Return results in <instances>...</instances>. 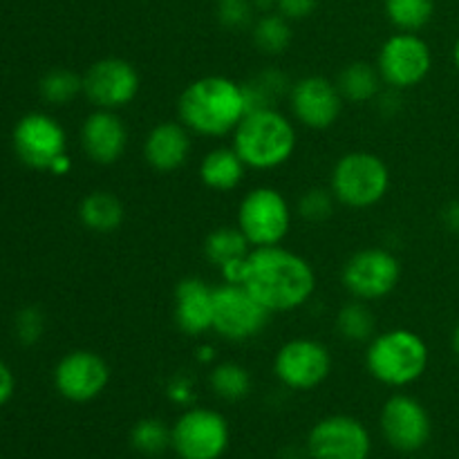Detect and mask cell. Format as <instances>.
<instances>
[{"label":"cell","mask_w":459,"mask_h":459,"mask_svg":"<svg viewBox=\"0 0 459 459\" xmlns=\"http://www.w3.org/2000/svg\"><path fill=\"white\" fill-rule=\"evenodd\" d=\"M242 285L272 314L294 312L316 291V273L307 258L282 245L254 247L245 260Z\"/></svg>","instance_id":"6da1fadb"},{"label":"cell","mask_w":459,"mask_h":459,"mask_svg":"<svg viewBox=\"0 0 459 459\" xmlns=\"http://www.w3.org/2000/svg\"><path fill=\"white\" fill-rule=\"evenodd\" d=\"M249 112L245 88L222 74L191 81L178 99V117L197 137L233 134Z\"/></svg>","instance_id":"7a4b0ae2"},{"label":"cell","mask_w":459,"mask_h":459,"mask_svg":"<svg viewBox=\"0 0 459 459\" xmlns=\"http://www.w3.org/2000/svg\"><path fill=\"white\" fill-rule=\"evenodd\" d=\"M233 148L247 169L273 170L287 164L296 151V128L278 108L247 112L233 130Z\"/></svg>","instance_id":"3957f363"},{"label":"cell","mask_w":459,"mask_h":459,"mask_svg":"<svg viewBox=\"0 0 459 459\" xmlns=\"http://www.w3.org/2000/svg\"><path fill=\"white\" fill-rule=\"evenodd\" d=\"M429 361L426 341L406 327L375 334L366 350L368 372L388 388H406L420 381L429 370Z\"/></svg>","instance_id":"277c9868"},{"label":"cell","mask_w":459,"mask_h":459,"mask_svg":"<svg viewBox=\"0 0 459 459\" xmlns=\"http://www.w3.org/2000/svg\"><path fill=\"white\" fill-rule=\"evenodd\" d=\"M390 188V170L379 155L352 151L339 157L332 169L330 191L348 209H370L379 204Z\"/></svg>","instance_id":"5b68a950"},{"label":"cell","mask_w":459,"mask_h":459,"mask_svg":"<svg viewBox=\"0 0 459 459\" xmlns=\"http://www.w3.org/2000/svg\"><path fill=\"white\" fill-rule=\"evenodd\" d=\"M231 444V426L213 408H186L170 426V451L179 459H220Z\"/></svg>","instance_id":"8992f818"},{"label":"cell","mask_w":459,"mask_h":459,"mask_svg":"<svg viewBox=\"0 0 459 459\" xmlns=\"http://www.w3.org/2000/svg\"><path fill=\"white\" fill-rule=\"evenodd\" d=\"M291 218L290 202L273 186L251 188L238 206V229L251 247L281 245L291 229Z\"/></svg>","instance_id":"52a82bcc"},{"label":"cell","mask_w":459,"mask_h":459,"mask_svg":"<svg viewBox=\"0 0 459 459\" xmlns=\"http://www.w3.org/2000/svg\"><path fill=\"white\" fill-rule=\"evenodd\" d=\"M272 312L245 285L222 282L213 290V332L231 343L255 339L267 327Z\"/></svg>","instance_id":"ba28073f"},{"label":"cell","mask_w":459,"mask_h":459,"mask_svg":"<svg viewBox=\"0 0 459 459\" xmlns=\"http://www.w3.org/2000/svg\"><path fill=\"white\" fill-rule=\"evenodd\" d=\"M402 278L399 258L381 247L359 249L345 260L341 269V282L345 291L357 300H381L393 294Z\"/></svg>","instance_id":"9c48e42d"},{"label":"cell","mask_w":459,"mask_h":459,"mask_svg":"<svg viewBox=\"0 0 459 459\" xmlns=\"http://www.w3.org/2000/svg\"><path fill=\"white\" fill-rule=\"evenodd\" d=\"M379 429L385 444L402 455H415L433 437V420L420 399L397 393L385 399L379 415Z\"/></svg>","instance_id":"30bf717a"},{"label":"cell","mask_w":459,"mask_h":459,"mask_svg":"<svg viewBox=\"0 0 459 459\" xmlns=\"http://www.w3.org/2000/svg\"><path fill=\"white\" fill-rule=\"evenodd\" d=\"M433 67V52L429 43L415 31H397L379 49L377 70L384 85L393 90H408L420 85Z\"/></svg>","instance_id":"8fae6325"},{"label":"cell","mask_w":459,"mask_h":459,"mask_svg":"<svg viewBox=\"0 0 459 459\" xmlns=\"http://www.w3.org/2000/svg\"><path fill=\"white\" fill-rule=\"evenodd\" d=\"M332 372V352L316 339H291L273 357V375L294 393H309L327 381Z\"/></svg>","instance_id":"7c38bea8"},{"label":"cell","mask_w":459,"mask_h":459,"mask_svg":"<svg viewBox=\"0 0 459 459\" xmlns=\"http://www.w3.org/2000/svg\"><path fill=\"white\" fill-rule=\"evenodd\" d=\"M13 152L34 170H49L58 157L67 155V134L48 112H27L16 121L12 133Z\"/></svg>","instance_id":"4fadbf2b"},{"label":"cell","mask_w":459,"mask_h":459,"mask_svg":"<svg viewBox=\"0 0 459 459\" xmlns=\"http://www.w3.org/2000/svg\"><path fill=\"white\" fill-rule=\"evenodd\" d=\"M372 435L352 415H327L307 433V455L312 459H370Z\"/></svg>","instance_id":"5bb4252c"},{"label":"cell","mask_w":459,"mask_h":459,"mask_svg":"<svg viewBox=\"0 0 459 459\" xmlns=\"http://www.w3.org/2000/svg\"><path fill=\"white\" fill-rule=\"evenodd\" d=\"M142 76L137 67L119 56L99 58L83 74V97L101 110H121L137 99Z\"/></svg>","instance_id":"9a60e30c"},{"label":"cell","mask_w":459,"mask_h":459,"mask_svg":"<svg viewBox=\"0 0 459 459\" xmlns=\"http://www.w3.org/2000/svg\"><path fill=\"white\" fill-rule=\"evenodd\" d=\"M110 384V366L92 350H72L54 368V388L72 403H90Z\"/></svg>","instance_id":"2e32d148"},{"label":"cell","mask_w":459,"mask_h":459,"mask_svg":"<svg viewBox=\"0 0 459 459\" xmlns=\"http://www.w3.org/2000/svg\"><path fill=\"white\" fill-rule=\"evenodd\" d=\"M290 110L300 126L309 130H327L343 112V97L334 81L309 74L294 81L290 90Z\"/></svg>","instance_id":"e0dca14e"},{"label":"cell","mask_w":459,"mask_h":459,"mask_svg":"<svg viewBox=\"0 0 459 459\" xmlns=\"http://www.w3.org/2000/svg\"><path fill=\"white\" fill-rule=\"evenodd\" d=\"M81 148L85 157L99 166H110L124 157L128 148V128L117 110L94 108L81 126Z\"/></svg>","instance_id":"ac0fdd59"},{"label":"cell","mask_w":459,"mask_h":459,"mask_svg":"<svg viewBox=\"0 0 459 459\" xmlns=\"http://www.w3.org/2000/svg\"><path fill=\"white\" fill-rule=\"evenodd\" d=\"M191 130L182 121H161L143 139V160L157 173H175L191 157Z\"/></svg>","instance_id":"d6986e66"},{"label":"cell","mask_w":459,"mask_h":459,"mask_svg":"<svg viewBox=\"0 0 459 459\" xmlns=\"http://www.w3.org/2000/svg\"><path fill=\"white\" fill-rule=\"evenodd\" d=\"M213 290L202 278H182L175 287L173 318L186 336H202L213 330Z\"/></svg>","instance_id":"ffe728a7"},{"label":"cell","mask_w":459,"mask_h":459,"mask_svg":"<svg viewBox=\"0 0 459 459\" xmlns=\"http://www.w3.org/2000/svg\"><path fill=\"white\" fill-rule=\"evenodd\" d=\"M247 164L233 146H220L206 152L200 161V179L206 188L218 193L233 191L242 184Z\"/></svg>","instance_id":"44dd1931"},{"label":"cell","mask_w":459,"mask_h":459,"mask_svg":"<svg viewBox=\"0 0 459 459\" xmlns=\"http://www.w3.org/2000/svg\"><path fill=\"white\" fill-rule=\"evenodd\" d=\"M79 220L92 233H115L124 224V202L110 191H92L81 200Z\"/></svg>","instance_id":"7402d4cb"},{"label":"cell","mask_w":459,"mask_h":459,"mask_svg":"<svg viewBox=\"0 0 459 459\" xmlns=\"http://www.w3.org/2000/svg\"><path fill=\"white\" fill-rule=\"evenodd\" d=\"M334 83L339 88L343 101L363 106V103H370L379 97L384 79H381L379 70L372 63L352 61L339 72Z\"/></svg>","instance_id":"603a6c76"},{"label":"cell","mask_w":459,"mask_h":459,"mask_svg":"<svg viewBox=\"0 0 459 459\" xmlns=\"http://www.w3.org/2000/svg\"><path fill=\"white\" fill-rule=\"evenodd\" d=\"M242 88H245V97L251 112L260 110V108H278V103L282 99L290 97L291 81L278 67H264L263 72H258L249 81H245Z\"/></svg>","instance_id":"cb8c5ba5"},{"label":"cell","mask_w":459,"mask_h":459,"mask_svg":"<svg viewBox=\"0 0 459 459\" xmlns=\"http://www.w3.org/2000/svg\"><path fill=\"white\" fill-rule=\"evenodd\" d=\"M251 39L258 48L260 54L267 56H281L290 49L294 31H291V21L278 12L260 13L251 25Z\"/></svg>","instance_id":"d4e9b609"},{"label":"cell","mask_w":459,"mask_h":459,"mask_svg":"<svg viewBox=\"0 0 459 459\" xmlns=\"http://www.w3.org/2000/svg\"><path fill=\"white\" fill-rule=\"evenodd\" d=\"M254 247L245 238V233L236 227H218L206 236L204 240V258L218 269L227 267V264L238 263V260L247 258Z\"/></svg>","instance_id":"484cf974"},{"label":"cell","mask_w":459,"mask_h":459,"mask_svg":"<svg viewBox=\"0 0 459 459\" xmlns=\"http://www.w3.org/2000/svg\"><path fill=\"white\" fill-rule=\"evenodd\" d=\"M336 332L348 343H370L377 334V316L366 300H350L336 314Z\"/></svg>","instance_id":"4316f807"},{"label":"cell","mask_w":459,"mask_h":459,"mask_svg":"<svg viewBox=\"0 0 459 459\" xmlns=\"http://www.w3.org/2000/svg\"><path fill=\"white\" fill-rule=\"evenodd\" d=\"M209 385L213 390V394L222 402H242L247 394L251 393V381L249 370L245 366L236 361H224L211 370L209 375Z\"/></svg>","instance_id":"83f0119b"},{"label":"cell","mask_w":459,"mask_h":459,"mask_svg":"<svg viewBox=\"0 0 459 459\" xmlns=\"http://www.w3.org/2000/svg\"><path fill=\"white\" fill-rule=\"evenodd\" d=\"M39 92L49 106H67L79 94H83V76L67 67H54L39 81Z\"/></svg>","instance_id":"f1b7e54d"},{"label":"cell","mask_w":459,"mask_h":459,"mask_svg":"<svg viewBox=\"0 0 459 459\" xmlns=\"http://www.w3.org/2000/svg\"><path fill=\"white\" fill-rule=\"evenodd\" d=\"M385 16L399 31H420L433 21L435 0H385Z\"/></svg>","instance_id":"f546056e"},{"label":"cell","mask_w":459,"mask_h":459,"mask_svg":"<svg viewBox=\"0 0 459 459\" xmlns=\"http://www.w3.org/2000/svg\"><path fill=\"white\" fill-rule=\"evenodd\" d=\"M130 446L143 457H157L170 448V426L157 417H143L130 430Z\"/></svg>","instance_id":"4dcf8cb0"},{"label":"cell","mask_w":459,"mask_h":459,"mask_svg":"<svg viewBox=\"0 0 459 459\" xmlns=\"http://www.w3.org/2000/svg\"><path fill=\"white\" fill-rule=\"evenodd\" d=\"M334 204L336 197L330 188L312 186L299 197L296 211H299L300 218L307 220V222H325V220L332 218V213H334Z\"/></svg>","instance_id":"1f68e13d"},{"label":"cell","mask_w":459,"mask_h":459,"mask_svg":"<svg viewBox=\"0 0 459 459\" xmlns=\"http://www.w3.org/2000/svg\"><path fill=\"white\" fill-rule=\"evenodd\" d=\"M254 0H218V21L224 30L242 31L255 22Z\"/></svg>","instance_id":"d6a6232c"},{"label":"cell","mask_w":459,"mask_h":459,"mask_svg":"<svg viewBox=\"0 0 459 459\" xmlns=\"http://www.w3.org/2000/svg\"><path fill=\"white\" fill-rule=\"evenodd\" d=\"M13 334H16L18 343L25 348L36 345L45 334V314L34 305L18 309V314L13 316Z\"/></svg>","instance_id":"836d02e7"},{"label":"cell","mask_w":459,"mask_h":459,"mask_svg":"<svg viewBox=\"0 0 459 459\" xmlns=\"http://www.w3.org/2000/svg\"><path fill=\"white\" fill-rule=\"evenodd\" d=\"M321 0H276V12L290 21H303L316 12Z\"/></svg>","instance_id":"e575fe53"},{"label":"cell","mask_w":459,"mask_h":459,"mask_svg":"<svg viewBox=\"0 0 459 459\" xmlns=\"http://www.w3.org/2000/svg\"><path fill=\"white\" fill-rule=\"evenodd\" d=\"M13 393H16V377H13L12 368L7 366V361L0 359V408H4L9 402H12Z\"/></svg>","instance_id":"d590c367"},{"label":"cell","mask_w":459,"mask_h":459,"mask_svg":"<svg viewBox=\"0 0 459 459\" xmlns=\"http://www.w3.org/2000/svg\"><path fill=\"white\" fill-rule=\"evenodd\" d=\"M442 220H444V227H446L448 231L459 236V200L448 202V204L444 206Z\"/></svg>","instance_id":"8d00e7d4"},{"label":"cell","mask_w":459,"mask_h":459,"mask_svg":"<svg viewBox=\"0 0 459 459\" xmlns=\"http://www.w3.org/2000/svg\"><path fill=\"white\" fill-rule=\"evenodd\" d=\"M72 169V161H70V157L67 155H63V157H58L56 161H54L52 164V169H49V173H54V175H65L67 170Z\"/></svg>","instance_id":"74e56055"},{"label":"cell","mask_w":459,"mask_h":459,"mask_svg":"<svg viewBox=\"0 0 459 459\" xmlns=\"http://www.w3.org/2000/svg\"><path fill=\"white\" fill-rule=\"evenodd\" d=\"M453 350H455V354L459 357V323H457L455 332H453Z\"/></svg>","instance_id":"f35d334b"},{"label":"cell","mask_w":459,"mask_h":459,"mask_svg":"<svg viewBox=\"0 0 459 459\" xmlns=\"http://www.w3.org/2000/svg\"><path fill=\"white\" fill-rule=\"evenodd\" d=\"M453 61H455V65H457V70H459V36H457V40H455V48H453Z\"/></svg>","instance_id":"ab89813d"}]
</instances>
